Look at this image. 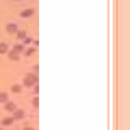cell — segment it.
<instances>
[{
  "label": "cell",
  "instance_id": "ba28073f",
  "mask_svg": "<svg viewBox=\"0 0 130 130\" xmlns=\"http://www.w3.org/2000/svg\"><path fill=\"white\" fill-rule=\"evenodd\" d=\"M8 49V45L4 42L0 43V54H5Z\"/></svg>",
  "mask_w": 130,
  "mask_h": 130
},
{
  "label": "cell",
  "instance_id": "52a82bcc",
  "mask_svg": "<svg viewBox=\"0 0 130 130\" xmlns=\"http://www.w3.org/2000/svg\"><path fill=\"white\" fill-rule=\"evenodd\" d=\"M24 115V112L21 110H18L15 111L13 114L14 118L16 119H22Z\"/></svg>",
  "mask_w": 130,
  "mask_h": 130
},
{
  "label": "cell",
  "instance_id": "7a4b0ae2",
  "mask_svg": "<svg viewBox=\"0 0 130 130\" xmlns=\"http://www.w3.org/2000/svg\"><path fill=\"white\" fill-rule=\"evenodd\" d=\"M7 31L10 34H14L17 30V25L14 23H9L6 26Z\"/></svg>",
  "mask_w": 130,
  "mask_h": 130
},
{
  "label": "cell",
  "instance_id": "3957f363",
  "mask_svg": "<svg viewBox=\"0 0 130 130\" xmlns=\"http://www.w3.org/2000/svg\"><path fill=\"white\" fill-rule=\"evenodd\" d=\"M18 53H19L18 52L13 49L9 53L8 56L11 59L13 60H18L19 58Z\"/></svg>",
  "mask_w": 130,
  "mask_h": 130
},
{
  "label": "cell",
  "instance_id": "e0dca14e",
  "mask_svg": "<svg viewBox=\"0 0 130 130\" xmlns=\"http://www.w3.org/2000/svg\"><path fill=\"white\" fill-rule=\"evenodd\" d=\"M0 130H4V129H3V128H1V127H0Z\"/></svg>",
  "mask_w": 130,
  "mask_h": 130
},
{
  "label": "cell",
  "instance_id": "6da1fadb",
  "mask_svg": "<svg viewBox=\"0 0 130 130\" xmlns=\"http://www.w3.org/2000/svg\"><path fill=\"white\" fill-rule=\"evenodd\" d=\"M37 78L36 77L32 74H29L25 78L24 80V84L27 86H30L33 85L36 81Z\"/></svg>",
  "mask_w": 130,
  "mask_h": 130
},
{
  "label": "cell",
  "instance_id": "8fae6325",
  "mask_svg": "<svg viewBox=\"0 0 130 130\" xmlns=\"http://www.w3.org/2000/svg\"><path fill=\"white\" fill-rule=\"evenodd\" d=\"M13 49L19 53L23 49V46L21 44H15L13 46Z\"/></svg>",
  "mask_w": 130,
  "mask_h": 130
},
{
  "label": "cell",
  "instance_id": "8992f818",
  "mask_svg": "<svg viewBox=\"0 0 130 130\" xmlns=\"http://www.w3.org/2000/svg\"><path fill=\"white\" fill-rule=\"evenodd\" d=\"M34 13V11L31 9H26L24 11H23L22 12H21V13H20V16L22 17L23 18H26L30 16L32 14Z\"/></svg>",
  "mask_w": 130,
  "mask_h": 130
},
{
  "label": "cell",
  "instance_id": "30bf717a",
  "mask_svg": "<svg viewBox=\"0 0 130 130\" xmlns=\"http://www.w3.org/2000/svg\"><path fill=\"white\" fill-rule=\"evenodd\" d=\"M11 90L14 93H18L21 90V87L19 85H14L11 87Z\"/></svg>",
  "mask_w": 130,
  "mask_h": 130
},
{
  "label": "cell",
  "instance_id": "2e32d148",
  "mask_svg": "<svg viewBox=\"0 0 130 130\" xmlns=\"http://www.w3.org/2000/svg\"><path fill=\"white\" fill-rule=\"evenodd\" d=\"M37 90V92H39V86H37L36 87V90Z\"/></svg>",
  "mask_w": 130,
  "mask_h": 130
},
{
  "label": "cell",
  "instance_id": "9c48e42d",
  "mask_svg": "<svg viewBox=\"0 0 130 130\" xmlns=\"http://www.w3.org/2000/svg\"><path fill=\"white\" fill-rule=\"evenodd\" d=\"M8 94L5 92H0V103H5L8 100Z\"/></svg>",
  "mask_w": 130,
  "mask_h": 130
},
{
  "label": "cell",
  "instance_id": "9a60e30c",
  "mask_svg": "<svg viewBox=\"0 0 130 130\" xmlns=\"http://www.w3.org/2000/svg\"><path fill=\"white\" fill-rule=\"evenodd\" d=\"M23 130H34V129L30 127H26V128H24Z\"/></svg>",
  "mask_w": 130,
  "mask_h": 130
},
{
  "label": "cell",
  "instance_id": "7c38bea8",
  "mask_svg": "<svg viewBox=\"0 0 130 130\" xmlns=\"http://www.w3.org/2000/svg\"><path fill=\"white\" fill-rule=\"evenodd\" d=\"M26 36V32L23 30H20L18 31L17 32V37L19 39H22L24 38Z\"/></svg>",
  "mask_w": 130,
  "mask_h": 130
},
{
  "label": "cell",
  "instance_id": "4fadbf2b",
  "mask_svg": "<svg viewBox=\"0 0 130 130\" xmlns=\"http://www.w3.org/2000/svg\"><path fill=\"white\" fill-rule=\"evenodd\" d=\"M33 104L35 107H38L39 106V98H36L33 100L32 101Z\"/></svg>",
  "mask_w": 130,
  "mask_h": 130
},
{
  "label": "cell",
  "instance_id": "277c9868",
  "mask_svg": "<svg viewBox=\"0 0 130 130\" xmlns=\"http://www.w3.org/2000/svg\"><path fill=\"white\" fill-rule=\"evenodd\" d=\"M14 121V118L11 117H7L4 118L2 121V124L4 126H9L12 124Z\"/></svg>",
  "mask_w": 130,
  "mask_h": 130
},
{
  "label": "cell",
  "instance_id": "5bb4252c",
  "mask_svg": "<svg viewBox=\"0 0 130 130\" xmlns=\"http://www.w3.org/2000/svg\"><path fill=\"white\" fill-rule=\"evenodd\" d=\"M34 51V49L33 48H30L29 49L27 52H26V55H29L31 53H32Z\"/></svg>",
  "mask_w": 130,
  "mask_h": 130
},
{
  "label": "cell",
  "instance_id": "5b68a950",
  "mask_svg": "<svg viewBox=\"0 0 130 130\" xmlns=\"http://www.w3.org/2000/svg\"><path fill=\"white\" fill-rule=\"evenodd\" d=\"M5 108L6 110H7L9 112H12V111H13L15 109L16 106L13 102H8L5 105Z\"/></svg>",
  "mask_w": 130,
  "mask_h": 130
}]
</instances>
